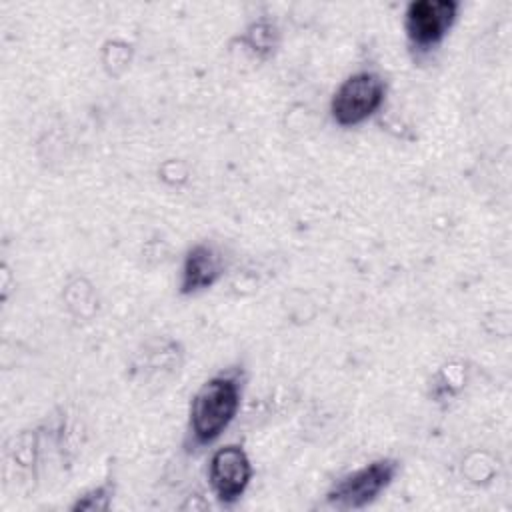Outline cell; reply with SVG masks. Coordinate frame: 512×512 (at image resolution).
<instances>
[{"instance_id":"1","label":"cell","mask_w":512,"mask_h":512,"mask_svg":"<svg viewBox=\"0 0 512 512\" xmlns=\"http://www.w3.org/2000/svg\"><path fill=\"white\" fill-rule=\"evenodd\" d=\"M242 386L236 374H218L202 384L190 406V436L194 444L214 442L234 420Z\"/></svg>"},{"instance_id":"2","label":"cell","mask_w":512,"mask_h":512,"mask_svg":"<svg viewBox=\"0 0 512 512\" xmlns=\"http://www.w3.org/2000/svg\"><path fill=\"white\" fill-rule=\"evenodd\" d=\"M384 100V80L374 72L348 76L332 98V118L340 126H356L370 118Z\"/></svg>"},{"instance_id":"3","label":"cell","mask_w":512,"mask_h":512,"mask_svg":"<svg viewBox=\"0 0 512 512\" xmlns=\"http://www.w3.org/2000/svg\"><path fill=\"white\" fill-rule=\"evenodd\" d=\"M396 470V460H376L338 480L328 492V502L342 510L362 508L370 504L392 482Z\"/></svg>"},{"instance_id":"4","label":"cell","mask_w":512,"mask_h":512,"mask_svg":"<svg viewBox=\"0 0 512 512\" xmlns=\"http://www.w3.org/2000/svg\"><path fill=\"white\" fill-rule=\"evenodd\" d=\"M458 2L454 0H416L406 8V36L416 50H430L442 42L454 24Z\"/></svg>"},{"instance_id":"5","label":"cell","mask_w":512,"mask_h":512,"mask_svg":"<svg viewBox=\"0 0 512 512\" xmlns=\"http://www.w3.org/2000/svg\"><path fill=\"white\" fill-rule=\"evenodd\" d=\"M252 476V466L240 446H224L212 454L208 478L220 502L232 504L246 490Z\"/></svg>"},{"instance_id":"6","label":"cell","mask_w":512,"mask_h":512,"mask_svg":"<svg viewBox=\"0 0 512 512\" xmlns=\"http://www.w3.org/2000/svg\"><path fill=\"white\" fill-rule=\"evenodd\" d=\"M220 272H222V264L218 254L210 246L198 244L186 254L180 292L192 294V292L204 290L218 280Z\"/></svg>"}]
</instances>
